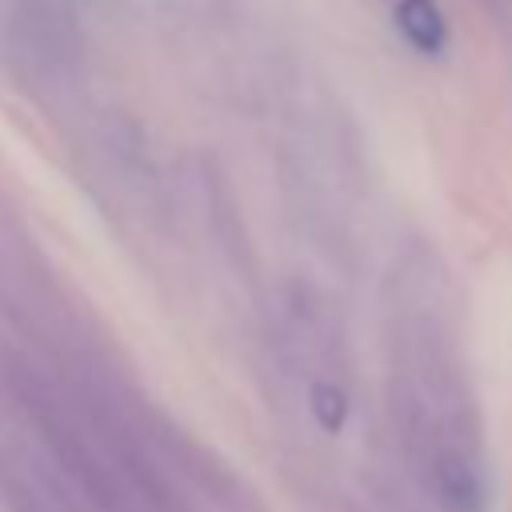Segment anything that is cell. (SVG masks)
<instances>
[{
	"label": "cell",
	"instance_id": "cell-1",
	"mask_svg": "<svg viewBox=\"0 0 512 512\" xmlns=\"http://www.w3.org/2000/svg\"><path fill=\"white\" fill-rule=\"evenodd\" d=\"M396 28L424 56H440L448 44V20L436 8V0H400L396 4Z\"/></svg>",
	"mask_w": 512,
	"mask_h": 512
}]
</instances>
